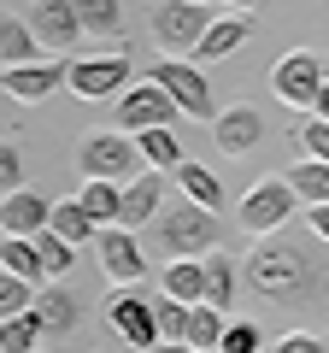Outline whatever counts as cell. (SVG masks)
I'll list each match as a JSON object with an SVG mask.
<instances>
[{
  "label": "cell",
  "instance_id": "4",
  "mask_svg": "<svg viewBox=\"0 0 329 353\" xmlns=\"http://www.w3.org/2000/svg\"><path fill=\"white\" fill-rule=\"evenodd\" d=\"M323 59H317L312 48H294V53H282L277 65H270V94H277L288 112H312L317 106V94H323Z\"/></svg>",
  "mask_w": 329,
  "mask_h": 353
},
{
  "label": "cell",
  "instance_id": "3",
  "mask_svg": "<svg viewBox=\"0 0 329 353\" xmlns=\"http://www.w3.org/2000/svg\"><path fill=\"white\" fill-rule=\"evenodd\" d=\"M147 165V153H141L136 130H94V136H83V148H76V171L83 176H118V183H129V176Z\"/></svg>",
  "mask_w": 329,
  "mask_h": 353
},
{
  "label": "cell",
  "instance_id": "24",
  "mask_svg": "<svg viewBox=\"0 0 329 353\" xmlns=\"http://www.w3.org/2000/svg\"><path fill=\"white\" fill-rule=\"evenodd\" d=\"M0 271H18V277H30V283H47V259H41L36 236H6V248H0Z\"/></svg>",
  "mask_w": 329,
  "mask_h": 353
},
{
  "label": "cell",
  "instance_id": "13",
  "mask_svg": "<svg viewBox=\"0 0 329 353\" xmlns=\"http://www.w3.org/2000/svg\"><path fill=\"white\" fill-rule=\"evenodd\" d=\"M212 141H217V153H229V159L253 153L259 141H265V112H259V106H224V112L212 118Z\"/></svg>",
  "mask_w": 329,
  "mask_h": 353
},
{
  "label": "cell",
  "instance_id": "29",
  "mask_svg": "<svg viewBox=\"0 0 329 353\" xmlns=\"http://www.w3.org/2000/svg\"><path fill=\"white\" fill-rule=\"evenodd\" d=\"M288 183L300 189V201H306V206L329 201V159H317V153H306V159H300V165L288 171Z\"/></svg>",
  "mask_w": 329,
  "mask_h": 353
},
{
  "label": "cell",
  "instance_id": "17",
  "mask_svg": "<svg viewBox=\"0 0 329 353\" xmlns=\"http://www.w3.org/2000/svg\"><path fill=\"white\" fill-rule=\"evenodd\" d=\"M247 36H253V12H241V6H235L229 18H212V30L200 36V48H194V53H200V59H229Z\"/></svg>",
  "mask_w": 329,
  "mask_h": 353
},
{
  "label": "cell",
  "instance_id": "26",
  "mask_svg": "<svg viewBox=\"0 0 329 353\" xmlns=\"http://www.w3.org/2000/svg\"><path fill=\"white\" fill-rule=\"evenodd\" d=\"M136 141H141V153H147V165H159V171H177V165H182V141H177L171 124L136 130Z\"/></svg>",
  "mask_w": 329,
  "mask_h": 353
},
{
  "label": "cell",
  "instance_id": "22",
  "mask_svg": "<svg viewBox=\"0 0 329 353\" xmlns=\"http://www.w3.org/2000/svg\"><path fill=\"white\" fill-rule=\"evenodd\" d=\"M224 330H229V312H224V306L194 301V318H189V347L217 353V347H224Z\"/></svg>",
  "mask_w": 329,
  "mask_h": 353
},
{
  "label": "cell",
  "instance_id": "8",
  "mask_svg": "<svg viewBox=\"0 0 329 353\" xmlns=\"http://www.w3.org/2000/svg\"><path fill=\"white\" fill-rule=\"evenodd\" d=\"M153 77L171 88V101L182 106V118H217V101H212L206 71H200V65H189L182 53H164V59L153 65Z\"/></svg>",
  "mask_w": 329,
  "mask_h": 353
},
{
  "label": "cell",
  "instance_id": "37",
  "mask_svg": "<svg viewBox=\"0 0 329 353\" xmlns=\"http://www.w3.org/2000/svg\"><path fill=\"white\" fill-rule=\"evenodd\" d=\"M277 353H323V341H317V336H306V330H288V336L277 341Z\"/></svg>",
  "mask_w": 329,
  "mask_h": 353
},
{
  "label": "cell",
  "instance_id": "30",
  "mask_svg": "<svg viewBox=\"0 0 329 353\" xmlns=\"http://www.w3.org/2000/svg\"><path fill=\"white\" fill-rule=\"evenodd\" d=\"M189 318H194V301L159 294V330H164V347H189Z\"/></svg>",
  "mask_w": 329,
  "mask_h": 353
},
{
  "label": "cell",
  "instance_id": "25",
  "mask_svg": "<svg viewBox=\"0 0 329 353\" xmlns=\"http://www.w3.org/2000/svg\"><path fill=\"white\" fill-rule=\"evenodd\" d=\"M53 230H59V236H71L76 248H83V241L100 236V218L83 206V194H76V201H59V206H53Z\"/></svg>",
  "mask_w": 329,
  "mask_h": 353
},
{
  "label": "cell",
  "instance_id": "20",
  "mask_svg": "<svg viewBox=\"0 0 329 353\" xmlns=\"http://www.w3.org/2000/svg\"><path fill=\"white\" fill-rule=\"evenodd\" d=\"M36 312H41V324H47V336H71L76 318H83V301H76L71 289H36Z\"/></svg>",
  "mask_w": 329,
  "mask_h": 353
},
{
  "label": "cell",
  "instance_id": "34",
  "mask_svg": "<svg viewBox=\"0 0 329 353\" xmlns=\"http://www.w3.org/2000/svg\"><path fill=\"white\" fill-rule=\"evenodd\" d=\"M265 347V330L253 324V318H229V330H224V353H259Z\"/></svg>",
  "mask_w": 329,
  "mask_h": 353
},
{
  "label": "cell",
  "instance_id": "5",
  "mask_svg": "<svg viewBox=\"0 0 329 353\" xmlns=\"http://www.w3.org/2000/svg\"><path fill=\"white\" fill-rule=\"evenodd\" d=\"M294 201H300V189H294L288 176H265V183H253V189L241 194L235 218L247 236H270V230H282L294 218Z\"/></svg>",
  "mask_w": 329,
  "mask_h": 353
},
{
  "label": "cell",
  "instance_id": "27",
  "mask_svg": "<svg viewBox=\"0 0 329 353\" xmlns=\"http://www.w3.org/2000/svg\"><path fill=\"white\" fill-rule=\"evenodd\" d=\"M41 336H47V324H41V312L30 306V312H18V318L0 324V353H30V347H41Z\"/></svg>",
  "mask_w": 329,
  "mask_h": 353
},
{
  "label": "cell",
  "instance_id": "39",
  "mask_svg": "<svg viewBox=\"0 0 329 353\" xmlns=\"http://www.w3.org/2000/svg\"><path fill=\"white\" fill-rule=\"evenodd\" d=\"M317 118H329V83H323V94H317V106H312Z\"/></svg>",
  "mask_w": 329,
  "mask_h": 353
},
{
  "label": "cell",
  "instance_id": "12",
  "mask_svg": "<svg viewBox=\"0 0 329 353\" xmlns=\"http://www.w3.org/2000/svg\"><path fill=\"white\" fill-rule=\"evenodd\" d=\"M53 88H71V59H30V65H6V94L12 101H24V106H36V101H47Z\"/></svg>",
  "mask_w": 329,
  "mask_h": 353
},
{
  "label": "cell",
  "instance_id": "1",
  "mask_svg": "<svg viewBox=\"0 0 329 353\" xmlns=\"http://www.w3.org/2000/svg\"><path fill=\"white\" fill-rule=\"evenodd\" d=\"M323 236L306 224V236H277L270 230L247 253V289L277 306H317L329 301V265H323Z\"/></svg>",
  "mask_w": 329,
  "mask_h": 353
},
{
  "label": "cell",
  "instance_id": "40",
  "mask_svg": "<svg viewBox=\"0 0 329 353\" xmlns=\"http://www.w3.org/2000/svg\"><path fill=\"white\" fill-rule=\"evenodd\" d=\"M229 6H241V12H259V6H265V0H229Z\"/></svg>",
  "mask_w": 329,
  "mask_h": 353
},
{
  "label": "cell",
  "instance_id": "35",
  "mask_svg": "<svg viewBox=\"0 0 329 353\" xmlns=\"http://www.w3.org/2000/svg\"><path fill=\"white\" fill-rule=\"evenodd\" d=\"M0 183H6V194L24 189V153H18L12 136H6V148H0Z\"/></svg>",
  "mask_w": 329,
  "mask_h": 353
},
{
  "label": "cell",
  "instance_id": "19",
  "mask_svg": "<svg viewBox=\"0 0 329 353\" xmlns=\"http://www.w3.org/2000/svg\"><path fill=\"white\" fill-rule=\"evenodd\" d=\"M41 48H47V41L36 36V24H30V18H18V12L0 18V59H6V65H30V59H41Z\"/></svg>",
  "mask_w": 329,
  "mask_h": 353
},
{
  "label": "cell",
  "instance_id": "18",
  "mask_svg": "<svg viewBox=\"0 0 329 353\" xmlns=\"http://www.w3.org/2000/svg\"><path fill=\"white\" fill-rule=\"evenodd\" d=\"M241 271H247L241 259H229L224 248H212V253H206V301L229 312V306H235V294H241Z\"/></svg>",
  "mask_w": 329,
  "mask_h": 353
},
{
  "label": "cell",
  "instance_id": "41",
  "mask_svg": "<svg viewBox=\"0 0 329 353\" xmlns=\"http://www.w3.org/2000/svg\"><path fill=\"white\" fill-rule=\"evenodd\" d=\"M323 77H329V59H323Z\"/></svg>",
  "mask_w": 329,
  "mask_h": 353
},
{
  "label": "cell",
  "instance_id": "23",
  "mask_svg": "<svg viewBox=\"0 0 329 353\" xmlns=\"http://www.w3.org/2000/svg\"><path fill=\"white\" fill-rule=\"evenodd\" d=\"M83 206H89L100 224H118V218H124V183H118V176H83Z\"/></svg>",
  "mask_w": 329,
  "mask_h": 353
},
{
  "label": "cell",
  "instance_id": "28",
  "mask_svg": "<svg viewBox=\"0 0 329 353\" xmlns=\"http://www.w3.org/2000/svg\"><path fill=\"white\" fill-rule=\"evenodd\" d=\"M171 176H177V189H182V194H194L200 206H224V183H217V176L206 171L200 159H182Z\"/></svg>",
  "mask_w": 329,
  "mask_h": 353
},
{
  "label": "cell",
  "instance_id": "21",
  "mask_svg": "<svg viewBox=\"0 0 329 353\" xmlns=\"http://www.w3.org/2000/svg\"><path fill=\"white\" fill-rule=\"evenodd\" d=\"M164 294L177 301H206V253H182L164 265Z\"/></svg>",
  "mask_w": 329,
  "mask_h": 353
},
{
  "label": "cell",
  "instance_id": "9",
  "mask_svg": "<svg viewBox=\"0 0 329 353\" xmlns=\"http://www.w3.org/2000/svg\"><path fill=\"white\" fill-rule=\"evenodd\" d=\"M106 318H112V330L129 341V347H164L159 301H141L129 283H124V294H112V301H106Z\"/></svg>",
  "mask_w": 329,
  "mask_h": 353
},
{
  "label": "cell",
  "instance_id": "15",
  "mask_svg": "<svg viewBox=\"0 0 329 353\" xmlns=\"http://www.w3.org/2000/svg\"><path fill=\"white\" fill-rule=\"evenodd\" d=\"M164 183H171V176H164L159 165L136 171V176L124 183V218H118V224H129V230L153 224V218H159V206H164Z\"/></svg>",
  "mask_w": 329,
  "mask_h": 353
},
{
  "label": "cell",
  "instance_id": "2",
  "mask_svg": "<svg viewBox=\"0 0 329 353\" xmlns=\"http://www.w3.org/2000/svg\"><path fill=\"white\" fill-rule=\"evenodd\" d=\"M217 236H224V224H217V206H200L194 194H182V201H164L159 218H153V248L171 253V259H182V253H212Z\"/></svg>",
  "mask_w": 329,
  "mask_h": 353
},
{
  "label": "cell",
  "instance_id": "31",
  "mask_svg": "<svg viewBox=\"0 0 329 353\" xmlns=\"http://www.w3.org/2000/svg\"><path fill=\"white\" fill-rule=\"evenodd\" d=\"M76 12H83L89 36H118L124 30V0H76Z\"/></svg>",
  "mask_w": 329,
  "mask_h": 353
},
{
  "label": "cell",
  "instance_id": "10",
  "mask_svg": "<svg viewBox=\"0 0 329 353\" xmlns=\"http://www.w3.org/2000/svg\"><path fill=\"white\" fill-rule=\"evenodd\" d=\"M129 83V53L112 48L100 59H71V94L76 101H106V94H124Z\"/></svg>",
  "mask_w": 329,
  "mask_h": 353
},
{
  "label": "cell",
  "instance_id": "42",
  "mask_svg": "<svg viewBox=\"0 0 329 353\" xmlns=\"http://www.w3.org/2000/svg\"><path fill=\"white\" fill-rule=\"evenodd\" d=\"M200 6H212V0H200Z\"/></svg>",
  "mask_w": 329,
  "mask_h": 353
},
{
  "label": "cell",
  "instance_id": "38",
  "mask_svg": "<svg viewBox=\"0 0 329 353\" xmlns=\"http://www.w3.org/2000/svg\"><path fill=\"white\" fill-rule=\"evenodd\" d=\"M306 224H312V230H317V236H323V241H329V201H317V206H312V212H306Z\"/></svg>",
  "mask_w": 329,
  "mask_h": 353
},
{
  "label": "cell",
  "instance_id": "6",
  "mask_svg": "<svg viewBox=\"0 0 329 353\" xmlns=\"http://www.w3.org/2000/svg\"><path fill=\"white\" fill-rule=\"evenodd\" d=\"M206 30H212V6H200V0H164L153 12V41L164 53H194Z\"/></svg>",
  "mask_w": 329,
  "mask_h": 353
},
{
  "label": "cell",
  "instance_id": "32",
  "mask_svg": "<svg viewBox=\"0 0 329 353\" xmlns=\"http://www.w3.org/2000/svg\"><path fill=\"white\" fill-rule=\"evenodd\" d=\"M36 248H41V259H47V277H65V271H76V241L71 236H59V230H36Z\"/></svg>",
  "mask_w": 329,
  "mask_h": 353
},
{
  "label": "cell",
  "instance_id": "33",
  "mask_svg": "<svg viewBox=\"0 0 329 353\" xmlns=\"http://www.w3.org/2000/svg\"><path fill=\"white\" fill-rule=\"evenodd\" d=\"M36 306V283L18 277V271H0V318H18Z\"/></svg>",
  "mask_w": 329,
  "mask_h": 353
},
{
  "label": "cell",
  "instance_id": "7",
  "mask_svg": "<svg viewBox=\"0 0 329 353\" xmlns=\"http://www.w3.org/2000/svg\"><path fill=\"white\" fill-rule=\"evenodd\" d=\"M177 118H182V106L171 101V88H164L153 71L118 94V124L124 130H153V124H177Z\"/></svg>",
  "mask_w": 329,
  "mask_h": 353
},
{
  "label": "cell",
  "instance_id": "16",
  "mask_svg": "<svg viewBox=\"0 0 329 353\" xmlns=\"http://www.w3.org/2000/svg\"><path fill=\"white\" fill-rule=\"evenodd\" d=\"M0 224H6V236H36V230L53 224V206L41 194H30V189H12L0 201Z\"/></svg>",
  "mask_w": 329,
  "mask_h": 353
},
{
  "label": "cell",
  "instance_id": "36",
  "mask_svg": "<svg viewBox=\"0 0 329 353\" xmlns=\"http://www.w3.org/2000/svg\"><path fill=\"white\" fill-rule=\"evenodd\" d=\"M300 148L306 153H317V159H329V118H306V124H300Z\"/></svg>",
  "mask_w": 329,
  "mask_h": 353
},
{
  "label": "cell",
  "instance_id": "11",
  "mask_svg": "<svg viewBox=\"0 0 329 353\" xmlns=\"http://www.w3.org/2000/svg\"><path fill=\"white\" fill-rule=\"evenodd\" d=\"M94 253H100V271L112 283H141V277H147V253H141V241H136L129 224H100Z\"/></svg>",
  "mask_w": 329,
  "mask_h": 353
},
{
  "label": "cell",
  "instance_id": "14",
  "mask_svg": "<svg viewBox=\"0 0 329 353\" xmlns=\"http://www.w3.org/2000/svg\"><path fill=\"white\" fill-rule=\"evenodd\" d=\"M24 18L36 24V36L47 41V48H59V53L89 36V30H83V12H76V0H36Z\"/></svg>",
  "mask_w": 329,
  "mask_h": 353
}]
</instances>
